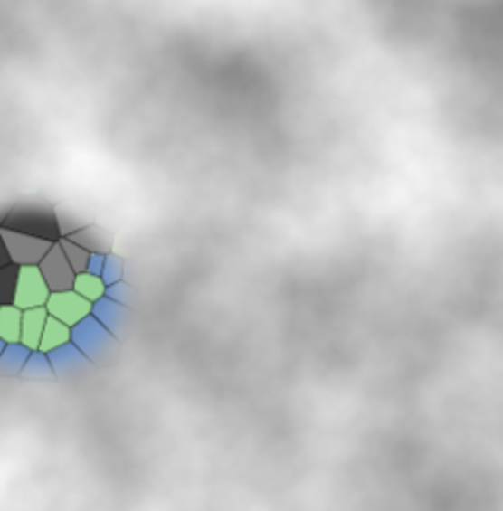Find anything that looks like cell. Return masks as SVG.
I'll list each match as a JSON object with an SVG mask.
<instances>
[{
  "label": "cell",
  "mask_w": 503,
  "mask_h": 511,
  "mask_svg": "<svg viewBox=\"0 0 503 511\" xmlns=\"http://www.w3.org/2000/svg\"><path fill=\"white\" fill-rule=\"evenodd\" d=\"M71 340L99 368L112 364L120 350L119 338L114 336L95 315H87L85 319L71 326Z\"/></svg>",
  "instance_id": "6da1fadb"
},
{
  "label": "cell",
  "mask_w": 503,
  "mask_h": 511,
  "mask_svg": "<svg viewBox=\"0 0 503 511\" xmlns=\"http://www.w3.org/2000/svg\"><path fill=\"white\" fill-rule=\"evenodd\" d=\"M3 226L40 238H48L52 242L60 241V229H57L55 213L45 207H38V204H33V207L26 204V207L14 209L8 214Z\"/></svg>",
  "instance_id": "7a4b0ae2"
},
{
  "label": "cell",
  "mask_w": 503,
  "mask_h": 511,
  "mask_svg": "<svg viewBox=\"0 0 503 511\" xmlns=\"http://www.w3.org/2000/svg\"><path fill=\"white\" fill-rule=\"evenodd\" d=\"M0 234L5 238V244L8 248V254L13 258L14 264H40L43 256L50 252V248L55 244L48 238H40L33 234H26L20 231L6 229V226H0Z\"/></svg>",
  "instance_id": "3957f363"
},
{
  "label": "cell",
  "mask_w": 503,
  "mask_h": 511,
  "mask_svg": "<svg viewBox=\"0 0 503 511\" xmlns=\"http://www.w3.org/2000/svg\"><path fill=\"white\" fill-rule=\"evenodd\" d=\"M50 288L43 279V274L38 264L20 266L18 281L14 289L13 303L20 307L22 311L32 309V307H42L50 299Z\"/></svg>",
  "instance_id": "277c9868"
},
{
  "label": "cell",
  "mask_w": 503,
  "mask_h": 511,
  "mask_svg": "<svg viewBox=\"0 0 503 511\" xmlns=\"http://www.w3.org/2000/svg\"><path fill=\"white\" fill-rule=\"evenodd\" d=\"M45 307H48V313L53 315L55 319L73 326L81 319H85L87 315H90L93 303L85 299L83 295H79L75 289H65V291H52Z\"/></svg>",
  "instance_id": "5b68a950"
},
{
  "label": "cell",
  "mask_w": 503,
  "mask_h": 511,
  "mask_svg": "<svg viewBox=\"0 0 503 511\" xmlns=\"http://www.w3.org/2000/svg\"><path fill=\"white\" fill-rule=\"evenodd\" d=\"M48 356L53 366L55 378H60V380L79 378L95 366L93 362L83 355V350L73 343V340H67L65 345L50 350Z\"/></svg>",
  "instance_id": "8992f818"
},
{
  "label": "cell",
  "mask_w": 503,
  "mask_h": 511,
  "mask_svg": "<svg viewBox=\"0 0 503 511\" xmlns=\"http://www.w3.org/2000/svg\"><path fill=\"white\" fill-rule=\"evenodd\" d=\"M45 283H48L50 291H65V289H73L75 283V270L71 268L70 260H67L63 248L60 246V242H55L50 252L43 256L42 262L38 264Z\"/></svg>",
  "instance_id": "52a82bcc"
},
{
  "label": "cell",
  "mask_w": 503,
  "mask_h": 511,
  "mask_svg": "<svg viewBox=\"0 0 503 511\" xmlns=\"http://www.w3.org/2000/svg\"><path fill=\"white\" fill-rule=\"evenodd\" d=\"M90 315H95L97 319L102 325H105L117 338H120L126 333V326H128V323H130L128 305H122L119 301H114V299L107 298V295H102L100 299H97L93 303Z\"/></svg>",
  "instance_id": "ba28073f"
},
{
  "label": "cell",
  "mask_w": 503,
  "mask_h": 511,
  "mask_svg": "<svg viewBox=\"0 0 503 511\" xmlns=\"http://www.w3.org/2000/svg\"><path fill=\"white\" fill-rule=\"evenodd\" d=\"M48 307H32V309L22 311V335L20 343L30 350L40 348V340L43 335L45 321H48Z\"/></svg>",
  "instance_id": "9c48e42d"
},
{
  "label": "cell",
  "mask_w": 503,
  "mask_h": 511,
  "mask_svg": "<svg viewBox=\"0 0 503 511\" xmlns=\"http://www.w3.org/2000/svg\"><path fill=\"white\" fill-rule=\"evenodd\" d=\"M70 241L77 242L79 246L87 248L89 252H100V254H109L112 248V234L99 229V226H89L85 224L83 229H79L71 234H67Z\"/></svg>",
  "instance_id": "30bf717a"
},
{
  "label": "cell",
  "mask_w": 503,
  "mask_h": 511,
  "mask_svg": "<svg viewBox=\"0 0 503 511\" xmlns=\"http://www.w3.org/2000/svg\"><path fill=\"white\" fill-rule=\"evenodd\" d=\"M30 352L32 350L22 343H6L3 355H0V376H6V378L20 376V372L22 368H24Z\"/></svg>",
  "instance_id": "8fae6325"
},
{
  "label": "cell",
  "mask_w": 503,
  "mask_h": 511,
  "mask_svg": "<svg viewBox=\"0 0 503 511\" xmlns=\"http://www.w3.org/2000/svg\"><path fill=\"white\" fill-rule=\"evenodd\" d=\"M22 309L14 303L0 305V338L5 343H20Z\"/></svg>",
  "instance_id": "7c38bea8"
},
{
  "label": "cell",
  "mask_w": 503,
  "mask_h": 511,
  "mask_svg": "<svg viewBox=\"0 0 503 511\" xmlns=\"http://www.w3.org/2000/svg\"><path fill=\"white\" fill-rule=\"evenodd\" d=\"M20 376L26 378V380H53L55 372H53V366L50 362L48 352H43L40 348L32 350L24 368H22V372H20Z\"/></svg>",
  "instance_id": "4fadbf2b"
},
{
  "label": "cell",
  "mask_w": 503,
  "mask_h": 511,
  "mask_svg": "<svg viewBox=\"0 0 503 511\" xmlns=\"http://www.w3.org/2000/svg\"><path fill=\"white\" fill-rule=\"evenodd\" d=\"M67 340H71V326L65 325L60 319H55L53 315H48V321H45L43 335L40 340V350L50 352L57 346L65 345Z\"/></svg>",
  "instance_id": "5bb4252c"
},
{
  "label": "cell",
  "mask_w": 503,
  "mask_h": 511,
  "mask_svg": "<svg viewBox=\"0 0 503 511\" xmlns=\"http://www.w3.org/2000/svg\"><path fill=\"white\" fill-rule=\"evenodd\" d=\"M73 289H75L79 295H83V298L89 299L90 303H95L97 299L102 298V295H105L107 283L102 281L100 276L90 274V271H81V274L75 276Z\"/></svg>",
  "instance_id": "9a60e30c"
},
{
  "label": "cell",
  "mask_w": 503,
  "mask_h": 511,
  "mask_svg": "<svg viewBox=\"0 0 503 511\" xmlns=\"http://www.w3.org/2000/svg\"><path fill=\"white\" fill-rule=\"evenodd\" d=\"M57 242H60V246L63 248V252H65L67 260H70L71 268L75 270V274H81V271H87L89 256H90V252H89L87 248L79 246L77 242L70 241V238H67V236H62Z\"/></svg>",
  "instance_id": "2e32d148"
},
{
  "label": "cell",
  "mask_w": 503,
  "mask_h": 511,
  "mask_svg": "<svg viewBox=\"0 0 503 511\" xmlns=\"http://www.w3.org/2000/svg\"><path fill=\"white\" fill-rule=\"evenodd\" d=\"M18 271H20V264H14V262L0 268V305L13 303L16 281H18Z\"/></svg>",
  "instance_id": "e0dca14e"
},
{
  "label": "cell",
  "mask_w": 503,
  "mask_h": 511,
  "mask_svg": "<svg viewBox=\"0 0 503 511\" xmlns=\"http://www.w3.org/2000/svg\"><path fill=\"white\" fill-rule=\"evenodd\" d=\"M124 276V262H122V258H119L117 254H107L105 256V266H102V281L107 283V286H110V283H117L120 281Z\"/></svg>",
  "instance_id": "ac0fdd59"
},
{
  "label": "cell",
  "mask_w": 503,
  "mask_h": 511,
  "mask_svg": "<svg viewBox=\"0 0 503 511\" xmlns=\"http://www.w3.org/2000/svg\"><path fill=\"white\" fill-rule=\"evenodd\" d=\"M55 219H57V229H60V236H67L85 226L75 217V214H70L65 209H55Z\"/></svg>",
  "instance_id": "d6986e66"
},
{
  "label": "cell",
  "mask_w": 503,
  "mask_h": 511,
  "mask_svg": "<svg viewBox=\"0 0 503 511\" xmlns=\"http://www.w3.org/2000/svg\"><path fill=\"white\" fill-rule=\"evenodd\" d=\"M105 295L114 301L122 303V305H130L132 299H134V289L128 286V283L120 279L117 283H110V286H107Z\"/></svg>",
  "instance_id": "ffe728a7"
},
{
  "label": "cell",
  "mask_w": 503,
  "mask_h": 511,
  "mask_svg": "<svg viewBox=\"0 0 503 511\" xmlns=\"http://www.w3.org/2000/svg\"><path fill=\"white\" fill-rule=\"evenodd\" d=\"M105 256L107 254H100V252H90L89 256V264H87V271L95 276L102 274V266H105Z\"/></svg>",
  "instance_id": "44dd1931"
},
{
  "label": "cell",
  "mask_w": 503,
  "mask_h": 511,
  "mask_svg": "<svg viewBox=\"0 0 503 511\" xmlns=\"http://www.w3.org/2000/svg\"><path fill=\"white\" fill-rule=\"evenodd\" d=\"M8 264H13V258H10L8 248L5 244V238H3V234H0V268H5Z\"/></svg>",
  "instance_id": "7402d4cb"
},
{
  "label": "cell",
  "mask_w": 503,
  "mask_h": 511,
  "mask_svg": "<svg viewBox=\"0 0 503 511\" xmlns=\"http://www.w3.org/2000/svg\"><path fill=\"white\" fill-rule=\"evenodd\" d=\"M5 346H6V343L3 338H0V355H3V350H5Z\"/></svg>",
  "instance_id": "603a6c76"
}]
</instances>
